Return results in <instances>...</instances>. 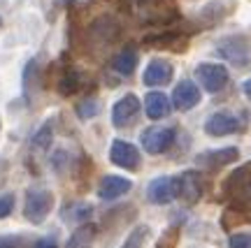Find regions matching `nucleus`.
Here are the masks:
<instances>
[{"label": "nucleus", "instance_id": "1", "mask_svg": "<svg viewBox=\"0 0 251 248\" xmlns=\"http://www.w3.org/2000/svg\"><path fill=\"white\" fill-rule=\"evenodd\" d=\"M224 190L228 195V213H240L242 221L251 223V162L235 169Z\"/></svg>", "mask_w": 251, "mask_h": 248}, {"label": "nucleus", "instance_id": "2", "mask_svg": "<svg viewBox=\"0 0 251 248\" xmlns=\"http://www.w3.org/2000/svg\"><path fill=\"white\" fill-rule=\"evenodd\" d=\"M54 209V193L47 188H28L26 202H24V216L33 225H42L47 216Z\"/></svg>", "mask_w": 251, "mask_h": 248}, {"label": "nucleus", "instance_id": "3", "mask_svg": "<svg viewBox=\"0 0 251 248\" xmlns=\"http://www.w3.org/2000/svg\"><path fill=\"white\" fill-rule=\"evenodd\" d=\"M216 53L228 61L235 68H247L251 63V46L249 40L242 35H233V37H226L216 45Z\"/></svg>", "mask_w": 251, "mask_h": 248}, {"label": "nucleus", "instance_id": "4", "mask_svg": "<svg viewBox=\"0 0 251 248\" xmlns=\"http://www.w3.org/2000/svg\"><path fill=\"white\" fill-rule=\"evenodd\" d=\"M196 77L209 93H221L228 86V70L219 63H200L196 68Z\"/></svg>", "mask_w": 251, "mask_h": 248}, {"label": "nucleus", "instance_id": "5", "mask_svg": "<svg viewBox=\"0 0 251 248\" xmlns=\"http://www.w3.org/2000/svg\"><path fill=\"white\" fill-rule=\"evenodd\" d=\"M109 160L117 165V167H124L128 172H137L140 165H142V156L137 146L130 142H124V139H114L112 146H109Z\"/></svg>", "mask_w": 251, "mask_h": 248}, {"label": "nucleus", "instance_id": "6", "mask_svg": "<svg viewBox=\"0 0 251 248\" xmlns=\"http://www.w3.org/2000/svg\"><path fill=\"white\" fill-rule=\"evenodd\" d=\"M175 142V130L172 128H161V125H151L142 133V149L151 156H161L172 146Z\"/></svg>", "mask_w": 251, "mask_h": 248}, {"label": "nucleus", "instance_id": "7", "mask_svg": "<svg viewBox=\"0 0 251 248\" xmlns=\"http://www.w3.org/2000/svg\"><path fill=\"white\" fill-rule=\"evenodd\" d=\"M137 116H140V100L133 93H128L121 100H117V105L112 107V123H114V128L133 125L137 121Z\"/></svg>", "mask_w": 251, "mask_h": 248}, {"label": "nucleus", "instance_id": "8", "mask_svg": "<svg viewBox=\"0 0 251 248\" xmlns=\"http://www.w3.org/2000/svg\"><path fill=\"white\" fill-rule=\"evenodd\" d=\"M240 128H242L240 116H235L233 112H216L207 118L205 133L212 137H226V135L240 133Z\"/></svg>", "mask_w": 251, "mask_h": 248}, {"label": "nucleus", "instance_id": "9", "mask_svg": "<svg viewBox=\"0 0 251 248\" xmlns=\"http://www.w3.org/2000/svg\"><path fill=\"white\" fill-rule=\"evenodd\" d=\"M205 193V181L200 172H184L177 177V197H181L186 204H196Z\"/></svg>", "mask_w": 251, "mask_h": 248}, {"label": "nucleus", "instance_id": "10", "mask_svg": "<svg viewBox=\"0 0 251 248\" xmlns=\"http://www.w3.org/2000/svg\"><path fill=\"white\" fill-rule=\"evenodd\" d=\"M240 158V149L237 146H226V149H214V151H205V153H198L196 156V165L198 167H207V169H219L226 167Z\"/></svg>", "mask_w": 251, "mask_h": 248}, {"label": "nucleus", "instance_id": "11", "mask_svg": "<svg viewBox=\"0 0 251 248\" xmlns=\"http://www.w3.org/2000/svg\"><path fill=\"white\" fill-rule=\"evenodd\" d=\"M177 197V177H158L147 186V200L151 204H170Z\"/></svg>", "mask_w": 251, "mask_h": 248}, {"label": "nucleus", "instance_id": "12", "mask_svg": "<svg viewBox=\"0 0 251 248\" xmlns=\"http://www.w3.org/2000/svg\"><path fill=\"white\" fill-rule=\"evenodd\" d=\"M172 74H175V68L172 63L163 61V58H153L147 68H144V74H142V81L144 86L149 89H158V86H165L172 81Z\"/></svg>", "mask_w": 251, "mask_h": 248}, {"label": "nucleus", "instance_id": "13", "mask_svg": "<svg viewBox=\"0 0 251 248\" xmlns=\"http://www.w3.org/2000/svg\"><path fill=\"white\" fill-rule=\"evenodd\" d=\"M200 98H202V93H200L196 81H191V79L179 81V84L175 86V90H172V105L177 107L179 112L193 109V107L200 102Z\"/></svg>", "mask_w": 251, "mask_h": 248}, {"label": "nucleus", "instance_id": "14", "mask_svg": "<svg viewBox=\"0 0 251 248\" xmlns=\"http://www.w3.org/2000/svg\"><path fill=\"white\" fill-rule=\"evenodd\" d=\"M130 179L126 177H117V174H107V177H102V181L98 183V197L100 200H119V197H124L126 193H130Z\"/></svg>", "mask_w": 251, "mask_h": 248}, {"label": "nucleus", "instance_id": "15", "mask_svg": "<svg viewBox=\"0 0 251 248\" xmlns=\"http://www.w3.org/2000/svg\"><path fill=\"white\" fill-rule=\"evenodd\" d=\"M144 112H147V116H149L151 121L165 118V116L170 114V100H168V95L161 93V90L147 93V98H144Z\"/></svg>", "mask_w": 251, "mask_h": 248}, {"label": "nucleus", "instance_id": "16", "mask_svg": "<svg viewBox=\"0 0 251 248\" xmlns=\"http://www.w3.org/2000/svg\"><path fill=\"white\" fill-rule=\"evenodd\" d=\"M112 68H114L119 74H124V77L133 74L135 68H137V49H135L133 45L124 46V49L117 53V58H114V63H112Z\"/></svg>", "mask_w": 251, "mask_h": 248}, {"label": "nucleus", "instance_id": "17", "mask_svg": "<svg viewBox=\"0 0 251 248\" xmlns=\"http://www.w3.org/2000/svg\"><path fill=\"white\" fill-rule=\"evenodd\" d=\"M93 239H96V225L84 223V225H79V227L70 234L65 248H91L93 246Z\"/></svg>", "mask_w": 251, "mask_h": 248}, {"label": "nucleus", "instance_id": "18", "mask_svg": "<svg viewBox=\"0 0 251 248\" xmlns=\"http://www.w3.org/2000/svg\"><path fill=\"white\" fill-rule=\"evenodd\" d=\"M51 139H54V123L51 121H47L35 135H33V139H30V146L35 151H47L51 146Z\"/></svg>", "mask_w": 251, "mask_h": 248}, {"label": "nucleus", "instance_id": "19", "mask_svg": "<svg viewBox=\"0 0 251 248\" xmlns=\"http://www.w3.org/2000/svg\"><path fill=\"white\" fill-rule=\"evenodd\" d=\"M117 33H119V26L109 17H102L93 23V35L100 37V40H105V42H112V40L117 37Z\"/></svg>", "mask_w": 251, "mask_h": 248}, {"label": "nucleus", "instance_id": "20", "mask_svg": "<svg viewBox=\"0 0 251 248\" xmlns=\"http://www.w3.org/2000/svg\"><path fill=\"white\" fill-rule=\"evenodd\" d=\"M79 86H81V74L75 70H68L58 81V93L61 95H72V93L79 90Z\"/></svg>", "mask_w": 251, "mask_h": 248}, {"label": "nucleus", "instance_id": "21", "mask_svg": "<svg viewBox=\"0 0 251 248\" xmlns=\"http://www.w3.org/2000/svg\"><path fill=\"white\" fill-rule=\"evenodd\" d=\"M91 211H93V206L91 204H72L70 209H65V221H72V223H86L89 221Z\"/></svg>", "mask_w": 251, "mask_h": 248}, {"label": "nucleus", "instance_id": "22", "mask_svg": "<svg viewBox=\"0 0 251 248\" xmlns=\"http://www.w3.org/2000/svg\"><path fill=\"white\" fill-rule=\"evenodd\" d=\"M147 237H149V227H147V225H137V227L126 237V241L121 244V248H142L144 241H147Z\"/></svg>", "mask_w": 251, "mask_h": 248}, {"label": "nucleus", "instance_id": "23", "mask_svg": "<svg viewBox=\"0 0 251 248\" xmlns=\"http://www.w3.org/2000/svg\"><path fill=\"white\" fill-rule=\"evenodd\" d=\"M98 112H100V102L96 98H86L77 105V116L81 121H89L93 116H98Z\"/></svg>", "mask_w": 251, "mask_h": 248}, {"label": "nucleus", "instance_id": "24", "mask_svg": "<svg viewBox=\"0 0 251 248\" xmlns=\"http://www.w3.org/2000/svg\"><path fill=\"white\" fill-rule=\"evenodd\" d=\"M228 248H251V232H237V234H230Z\"/></svg>", "mask_w": 251, "mask_h": 248}, {"label": "nucleus", "instance_id": "25", "mask_svg": "<svg viewBox=\"0 0 251 248\" xmlns=\"http://www.w3.org/2000/svg\"><path fill=\"white\" fill-rule=\"evenodd\" d=\"M14 195L12 193H5V195H0V218H7L9 213L14 211Z\"/></svg>", "mask_w": 251, "mask_h": 248}, {"label": "nucleus", "instance_id": "26", "mask_svg": "<svg viewBox=\"0 0 251 248\" xmlns=\"http://www.w3.org/2000/svg\"><path fill=\"white\" fill-rule=\"evenodd\" d=\"M175 241H177V230H168L156 244V248H175Z\"/></svg>", "mask_w": 251, "mask_h": 248}, {"label": "nucleus", "instance_id": "27", "mask_svg": "<svg viewBox=\"0 0 251 248\" xmlns=\"http://www.w3.org/2000/svg\"><path fill=\"white\" fill-rule=\"evenodd\" d=\"M24 241L17 237H0V248H21Z\"/></svg>", "mask_w": 251, "mask_h": 248}, {"label": "nucleus", "instance_id": "28", "mask_svg": "<svg viewBox=\"0 0 251 248\" xmlns=\"http://www.w3.org/2000/svg\"><path fill=\"white\" fill-rule=\"evenodd\" d=\"M35 248H56V241L51 237H47V239H40L35 244Z\"/></svg>", "mask_w": 251, "mask_h": 248}, {"label": "nucleus", "instance_id": "29", "mask_svg": "<svg viewBox=\"0 0 251 248\" xmlns=\"http://www.w3.org/2000/svg\"><path fill=\"white\" fill-rule=\"evenodd\" d=\"M242 90H244V95H247V98H251V79H247L242 84Z\"/></svg>", "mask_w": 251, "mask_h": 248}, {"label": "nucleus", "instance_id": "30", "mask_svg": "<svg viewBox=\"0 0 251 248\" xmlns=\"http://www.w3.org/2000/svg\"><path fill=\"white\" fill-rule=\"evenodd\" d=\"M0 28H2V19H0Z\"/></svg>", "mask_w": 251, "mask_h": 248}]
</instances>
